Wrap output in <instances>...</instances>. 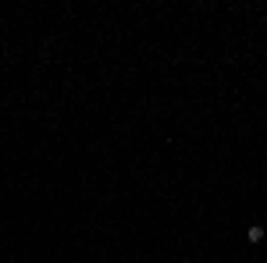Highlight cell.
I'll list each match as a JSON object with an SVG mask.
<instances>
[{"label":"cell","mask_w":267,"mask_h":263,"mask_svg":"<svg viewBox=\"0 0 267 263\" xmlns=\"http://www.w3.org/2000/svg\"><path fill=\"white\" fill-rule=\"evenodd\" d=\"M264 235H267L264 224H250V231H246V238H250V242H264Z\"/></svg>","instance_id":"cell-1"}]
</instances>
